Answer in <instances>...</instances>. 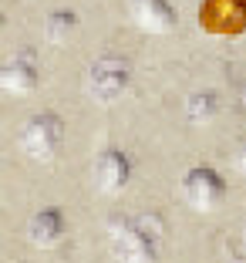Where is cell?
<instances>
[{"label":"cell","instance_id":"obj_4","mask_svg":"<svg viewBox=\"0 0 246 263\" xmlns=\"http://www.w3.org/2000/svg\"><path fill=\"white\" fill-rule=\"evenodd\" d=\"M196 21L213 37H239L246 34V0H202Z\"/></svg>","mask_w":246,"mask_h":263},{"label":"cell","instance_id":"obj_10","mask_svg":"<svg viewBox=\"0 0 246 263\" xmlns=\"http://www.w3.org/2000/svg\"><path fill=\"white\" fill-rule=\"evenodd\" d=\"M74 31H78V14L74 10H51L47 14V21H44V41L47 44H54V47H64L71 37H74Z\"/></svg>","mask_w":246,"mask_h":263},{"label":"cell","instance_id":"obj_12","mask_svg":"<svg viewBox=\"0 0 246 263\" xmlns=\"http://www.w3.org/2000/svg\"><path fill=\"white\" fill-rule=\"evenodd\" d=\"M236 172H239V176H246V142L239 145V152H236Z\"/></svg>","mask_w":246,"mask_h":263},{"label":"cell","instance_id":"obj_3","mask_svg":"<svg viewBox=\"0 0 246 263\" xmlns=\"http://www.w3.org/2000/svg\"><path fill=\"white\" fill-rule=\"evenodd\" d=\"M128 78H131V68L125 58L118 54H101L98 61L88 68V78H85V88L98 105H111L118 95L128 88Z\"/></svg>","mask_w":246,"mask_h":263},{"label":"cell","instance_id":"obj_6","mask_svg":"<svg viewBox=\"0 0 246 263\" xmlns=\"http://www.w3.org/2000/svg\"><path fill=\"white\" fill-rule=\"evenodd\" d=\"M128 17L139 31L152 34V37H165L176 31V7L169 0H128Z\"/></svg>","mask_w":246,"mask_h":263},{"label":"cell","instance_id":"obj_5","mask_svg":"<svg viewBox=\"0 0 246 263\" xmlns=\"http://www.w3.org/2000/svg\"><path fill=\"white\" fill-rule=\"evenodd\" d=\"M182 196L185 202L199 213H213L219 202L226 199V179L213 169V165H193L182 176Z\"/></svg>","mask_w":246,"mask_h":263},{"label":"cell","instance_id":"obj_2","mask_svg":"<svg viewBox=\"0 0 246 263\" xmlns=\"http://www.w3.org/2000/svg\"><path fill=\"white\" fill-rule=\"evenodd\" d=\"M64 145V122L54 111H37L21 128V152L34 162H54Z\"/></svg>","mask_w":246,"mask_h":263},{"label":"cell","instance_id":"obj_14","mask_svg":"<svg viewBox=\"0 0 246 263\" xmlns=\"http://www.w3.org/2000/svg\"><path fill=\"white\" fill-rule=\"evenodd\" d=\"M243 95H246V91H243ZM243 105H246V98H243Z\"/></svg>","mask_w":246,"mask_h":263},{"label":"cell","instance_id":"obj_11","mask_svg":"<svg viewBox=\"0 0 246 263\" xmlns=\"http://www.w3.org/2000/svg\"><path fill=\"white\" fill-rule=\"evenodd\" d=\"M219 115V95L213 91H193L185 98V118L196 125H206Z\"/></svg>","mask_w":246,"mask_h":263},{"label":"cell","instance_id":"obj_7","mask_svg":"<svg viewBox=\"0 0 246 263\" xmlns=\"http://www.w3.org/2000/svg\"><path fill=\"white\" fill-rule=\"evenodd\" d=\"M131 179V159L122 148H105L94 159V182L105 196H118Z\"/></svg>","mask_w":246,"mask_h":263},{"label":"cell","instance_id":"obj_8","mask_svg":"<svg viewBox=\"0 0 246 263\" xmlns=\"http://www.w3.org/2000/svg\"><path fill=\"white\" fill-rule=\"evenodd\" d=\"M0 85L10 95H31L37 88V61L31 54H17L0 68Z\"/></svg>","mask_w":246,"mask_h":263},{"label":"cell","instance_id":"obj_9","mask_svg":"<svg viewBox=\"0 0 246 263\" xmlns=\"http://www.w3.org/2000/svg\"><path fill=\"white\" fill-rule=\"evenodd\" d=\"M27 236H31V243H34V247H41V250L58 247V243L64 240V213H61V209H54V206L37 209L34 219H31Z\"/></svg>","mask_w":246,"mask_h":263},{"label":"cell","instance_id":"obj_13","mask_svg":"<svg viewBox=\"0 0 246 263\" xmlns=\"http://www.w3.org/2000/svg\"><path fill=\"white\" fill-rule=\"evenodd\" d=\"M243 250H246V230H243Z\"/></svg>","mask_w":246,"mask_h":263},{"label":"cell","instance_id":"obj_1","mask_svg":"<svg viewBox=\"0 0 246 263\" xmlns=\"http://www.w3.org/2000/svg\"><path fill=\"white\" fill-rule=\"evenodd\" d=\"M162 226L152 216H115L108 223L111 263H155Z\"/></svg>","mask_w":246,"mask_h":263}]
</instances>
